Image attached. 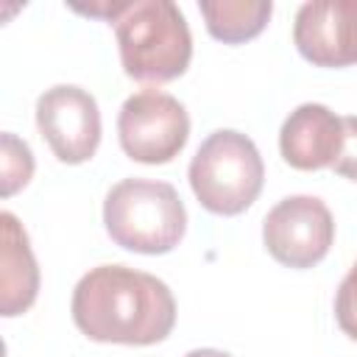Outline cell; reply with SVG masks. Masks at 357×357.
Listing matches in <instances>:
<instances>
[{
    "instance_id": "3",
    "label": "cell",
    "mask_w": 357,
    "mask_h": 357,
    "mask_svg": "<svg viewBox=\"0 0 357 357\" xmlns=\"http://www.w3.org/2000/svg\"><path fill=\"white\" fill-rule=\"evenodd\" d=\"M109 237L137 254H167L187 231V209L167 181L123 178L103 201Z\"/></svg>"
},
{
    "instance_id": "6",
    "label": "cell",
    "mask_w": 357,
    "mask_h": 357,
    "mask_svg": "<svg viewBox=\"0 0 357 357\" xmlns=\"http://www.w3.org/2000/svg\"><path fill=\"white\" fill-rule=\"evenodd\" d=\"M335 240L329 206L315 195H287L262 220V243L268 254L287 268L318 265Z\"/></svg>"
},
{
    "instance_id": "9",
    "label": "cell",
    "mask_w": 357,
    "mask_h": 357,
    "mask_svg": "<svg viewBox=\"0 0 357 357\" xmlns=\"http://www.w3.org/2000/svg\"><path fill=\"white\" fill-rule=\"evenodd\" d=\"M343 148V117L324 103H301L279 131L282 159L296 170L332 167Z\"/></svg>"
},
{
    "instance_id": "12",
    "label": "cell",
    "mask_w": 357,
    "mask_h": 357,
    "mask_svg": "<svg viewBox=\"0 0 357 357\" xmlns=\"http://www.w3.org/2000/svg\"><path fill=\"white\" fill-rule=\"evenodd\" d=\"M0 165H3V198L14 195L20 187H25L33 176V156L31 148L17 139L14 134H3V151H0Z\"/></svg>"
},
{
    "instance_id": "2",
    "label": "cell",
    "mask_w": 357,
    "mask_h": 357,
    "mask_svg": "<svg viewBox=\"0 0 357 357\" xmlns=\"http://www.w3.org/2000/svg\"><path fill=\"white\" fill-rule=\"evenodd\" d=\"M120 61L128 78L165 84L190 67L192 36L170 0H131L114 22Z\"/></svg>"
},
{
    "instance_id": "10",
    "label": "cell",
    "mask_w": 357,
    "mask_h": 357,
    "mask_svg": "<svg viewBox=\"0 0 357 357\" xmlns=\"http://www.w3.org/2000/svg\"><path fill=\"white\" fill-rule=\"evenodd\" d=\"M3 254H0V310L6 318L25 312L39 293V268L25 229L11 212L0 215Z\"/></svg>"
},
{
    "instance_id": "1",
    "label": "cell",
    "mask_w": 357,
    "mask_h": 357,
    "mask_svg": "<svg viewBox=\"0 0 357 357\" xmlns=\"http://www.w3.org/2000/svg\"><path fill=\"white\" fill-rule=\"evenodd\" d=\"M73 321L98 343L151 346L165 340L176 324L170 287L126 265H98L73 290Z\"/></svg>"
},
{
    "instance_id": "5",
    "label": "cell",
    "mask_w": 357,
    "mask_h": 357,
    "mask_svg": "<svg viewBox=\"0 0 357 357\" xmlns=\"http://www.w3.org/2000/svg\"><path fill=\"white\" fill-rule=\"evenodd\" d=\"M117 134L123 151L142 165H165L181 153L190 137L187 109L162 89H139L126 98Z\"/></svg>"
},
{
    "instance_id": "4",
    "label": "cell",
    "mask_w": 357,
    "mask_h": 357,
    "mask_svg": "<svg viewBox=\"0 0 357 357\" xmlns=\"http://www.w3.org/2000/svg\"><path fill=\"white\" fill-rule=\"evenodd\" d=\"M190 187L204 209L212 215L245 212L265 181V165L251 137L220 128L212 131L190 162Z\"/></svg>"
},
{
    "instance_id": "13",
    "label": "cell",
    "mask_w": 357,
    "mask_h": 357,
    "mask_svg": "<svg viewBox=\"0 0 357 357\" xmlns=\"http://www.w3.org/2000/svg\"><path fill=\"white\" fill-rule=\"evenodd\" d=\"M335 318H337V326L351 340H357V262L351 265V271L343 276V282L337 287V296H335Z\"/></svg>"
},
{
    "instance_id": "8",
    "label": "cell",
    "mask_w": 357,
    "mask_h": 357,
    "mask_svg": "<svg viewBox=\"0 0 357 357\" xmlns=\"http://www.w3.org/2000/svg\"><path fill=\"white\" fill-rule=\"evenodd\" d=\"M293 42L315 67L357 64V0H312L296 14Z\"/></svg>"
},
{
    "instance_id": "11",
    "label": "cell",
    "mask_w": 357,
    "mask_h": 357,
    "mask_svg": "<svg viewBox=\"0 0 357 357\" xmlns=\"http://www.w3.org/2000/svg\"><path fill=\"white\" fill-rule=\"evenodd\" d=\"M206 31L223 45H240L262 33L273 14L271 0H201Z\"/></svg>"
},
{
    "instance_id": "7",
    "label": "cell",
    "mask_w": 357,
    "mask_h": 357,
    "mask_svg": "<svg viewBox=\"0 0 357 357\" xmlns=\"http://www.w3.org/2000/svg\"><path fill=\"white\" fill-rule=\"evenodd\" d=\"M36 126L64 165H81L100 145V112L95 98L73 84L50 86L36 100Z\"/></svg>"
},
{
    "instance_id": "15",
    "label": "cell",
    "mask_w": 357,
    "mask_h": 357,
    "mask_svg": "<svg viewBox=\"0 0 357 357\" xmlns=\"http://www.w3.org/2000/svg\"><path fill=\"white\" fill-rule=\"evenodd\" d=\"M184 357H231V354L218 351V349H195V351H187Z\"/></svg>"
},
{
    "instance_id": "14",
    "label": "cell",
    "mask_w": 357,
    "mask_h": 357,
    "mask_svg": "<svg viewBox=\"0 0 357 357\" xmlns=\"http://www.w3.org/2000/svg\"><path fill=\"white\" fill-rule=\"evenodd\" d=\"M337 176L357 181V117H343V148L337 162L332 165Z\"/></svg>"
}]
</instances>
